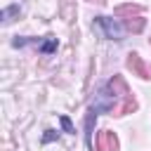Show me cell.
Wrapping results in <instances>:
<instances>
[{
	"label": "cell",
	"mask_w": 151,
	"mask_h": 151,
	"mask_svg": "<svg viewBox=\"0 0 151 151\" xmlns=\"http://www.w3.org/2000/svg\"><path fill=\"white\" fill-rule=\"evenodd\" d=\"M94 26L104 33V38H109V40H123V28H120V24L116 19H111V17H94Z\"/></svg>",
	"instance_id": "obj_1"
},
{
	"label": "cell",
	"mask_w": 151,
	"mask_h": 151,
	"mask_svg": "<svg viewBox=\"0 0 151 151\" xmlns=\"http://www.w3.org/2000/svg\"><path fill=\"white\" fill-rule=\"evenodd\" d=\"M92 109H94L97 113H101V111H116V94L109 90V85H104V87L94 94Z\"/></svg>",
	"instance_id": "obj_2"
},
{
	"label": "cell",
	"mask_w": 151,
	"mask_h": 151,
	"mask_svg": "<svg viewBox=\"0 0 151 151\" xmlns=\"http://www.w3.org/2000/svg\"><path fill=\"white\" fill-rule=\"evenodd\" d=\"M127 68L134 73V76H139V78H144V80H149L151 78V66L137 54V52H130L127 54Z\"/></svg>",
	"instance_id": "obj_3"
},
{
	"label": "cell",
	"mask_w": 151,
	"mask_h": 151,
	"mask_svg": "<svg viewBox=\"0 0 151 151\" xmlns=\"http://www.w3.org/2000/svg\"><path fill=\"white\" fill-rule=\"evenodd\" d=\"M97 151H118V137L111 130H104L97 134Z\"/></svg>",
	"instance_id": "obj_4"
},
{
	"label": "cell",
	"mask_w": 151,
	"mask_h": 151,
	"mask_svg": "<svg viewBox=\"0 0 151 151\" xmlns=\"http://www.w3.org/2000/svg\"><path fill=\"white\" fill-rule=\"evenodd\" d=\"M109 90L116 94V97H130V90H127V83L123 80V76H113L109 80Z\"/></svg>",
	"instance_id": "obj_5"
},
{
	"label": "cell",
	"mask_w": 151,
	"mask_h": 151,
	"mask_svg": "<svg viewBox=\"0 0 151 151\" xmlns=\"http://www.w3.org/2000/svg\"><path fill=\"white\" fill-rule=\"evenodd\" d=\"M94 123H97V111L90 106V111H87V116H85V142H87L90 149H94V146H92V130H94Z\"/></svg>",
	"instance_id": "obj_6"
},
{
	"label": "cell",
	"mask_w": 151,
	"mask_h": 151,
	"mask_svg": "<svg viewBox=\"0 0 151 151\" xmlns=\"http://www.w3.org/2000/svg\"><path fill=\"white\" fill-rule=\"evenodd\" d=\"M132 111H137V101L132 97H123V104L116 106V116H125V113H132Z\"/></svg>",
	"instance_id": "obj_7"
},
{
	"label": "cell",
	"mask_w": 151,
	"mask_h": 151,
	"mask_svg": "<svg viewBox=\"0 0 151 151\" xmlns=\"http://www.w3.org/2000/svg\"><path fill=\"white\" fill-rule=\"evenodd\" d=\"M144 26H146V19H142V17H130L127 21H125V28L127 31H132V33H142L144 31Z\"/></svg>",
	"instance_id": "obj_8"
},
{
	"label": "cell",
	"mask_w": 151,
	"mask_h": 151,
	"mask_svg": "<svg viewBox=\"0 0 151 151\" xmlns=\"http://www.w3.org/2000/svg\"><path fill=\"white\" fill-rule=\"evenodd\" d=\"M139 12H142V5H120V7H116V9H113V14H116V17H125V14H130V17H132V14H139Z\"/></svg>",
	"instance_id": "obj_9"
},
{
	"label": "cell",
	"mask_w": 151,
	"mask_h": 151,
	"mask_svg": "<svg viewBox=\"0 0 151 151\" xmlns=\"http://www.w3.org/2000/svg\"><path fill=\"white\" fill-rule=\"evenodd\" d=\"M19 12H21V7H19V5H9V7H5V9L0 12V19H2V24H9L14 17H19Z\"/></svg>",
	"instance_id": "obj_10"
},
{
	"label": "cell",
	"mask_w": 151,
	"mask_h": 151,
	"mask_svg": "<svg viewBox=\"0 0 151 151\" xmlns=\"http://www.w3.org/2000/svg\"><path fill=\"white\" fill-rule=\"evenodd\" d=\"M38 50H40L42 54H52V52L57 50V38H54V35H47V38L40 42V47H38Z\"/></svg>",
	"instance_id": "obj_11"
},
{
	"label": "cell",
	"mask_w": 151,
	"mask_h": 151,
	"mask_svg": "<svg viewBox=\"0 0 151 151\" xmlns=\"http://www.w3.org/2000/svg\"><path fill=\"white\" fill-rule=\"evenodd\" d=\"M59 123H61V130H64V132L76 134V127H73V123H71V118H68V116H59Z\"/></svg>",
	"instance_id": "obj_12"
},
{
	"label": "cell",
	"mask_w": 151,
	"mask_h": 151,
	"mask_svg": "<svg viewBox=\"0 0 151 151\" xmlns=\"http://www.w3.org/2000/svg\"><path fill=\"white\" fill-rule=\"evenodd\" d=\"M57 137H59L57 130H45V134H42V144H50V142H54Z\"/></svg>",
	"instance_id": "obj_13"
},
{
	"label": "cell",
	"mask_w": 151,
	"mask_h": 151,
	"mask_svg": "<svg viewBox=\"0 0 151 151\" xmlns=\"http://www.w3.org/2000/svg\"><path fill=\"white\" fill-rule=\"evenodd\" d=\"M28 42H33V38H19V35H17V38L12 40L14 47H24V45H28Z\"/></svg>",
	"instance_id": "obj_14"
},
{
	"label": "cell",
	"mask_w": 151,
	"mask_h": 151,
	"mask_svg": "<svg viewBox=\"0 0 151 151\" xmlns=\"http://www.w3.org/2000/svg\"><path fill=\"white\" fill-rule=\"evenodd\" d=\"M90 2H106V0H90Z\"/></svg>",
	"instance_id": "obj_15"
},
{
	"label": "cell",
	"mask_w": 151,
	"mask_h": 151,
	"mask_svg": "<svg viewBox=\"0 0 151 151\" xmlns=\"http://www.w3.org/2000/svg\"><path fill=\"white\" fill-rule=\"evenodd\" d=\"M149 42H151V40H149Z\"/></svg>",
	"instance_id": "obj_16"
}]
</instances>
